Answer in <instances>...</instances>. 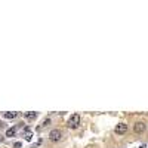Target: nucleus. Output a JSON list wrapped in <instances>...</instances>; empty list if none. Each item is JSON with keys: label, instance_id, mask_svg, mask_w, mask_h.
<instances>
[{"label": "nucleus", "instance_id": "f257e3e1", "mask_svg": "<svg viewBox=\"0 0 148 148\" xmlns=\"http://www.w3.org/2000/svg\"><path fill=\"white\" fill-rule=\"evenodd\" d=\"M61 138H62V130H61V129H54V130H50L49 139H50L52 142H58V141H61Z\"/></svg>", "mask_w": 148, "mask_h": 148}, {"label": "nucleus", "instance_id": "f03ea898", "mask_svg": "<svg viewBox=\"0 0 148 148\" xmlns=\"http://www.w3.org/2000/svg\"><path fill=\"white\" fill-rule=\"evenodd\" d=\"M79 123H80V116H79V114L70 116V119H68V127H70V129L79 127Z\"/></svg>", "mask_w": 148, "mask_h": 148}, {"label": "nucleus", "instance_id": "7ed1b4c3", "mask_svg": "<svg viewBox=\"0 0 148 148\" xmlns=\"http://www.w3.org/2000/svg\"><path fill=\"white\" fill-rule=\"evenodd\" d=\"M145 129H147V126H145V123H142V121H136L133 125V132L135 133H142V132H145Z\"/></svg>", "mask_w": 148, "mask_h": 148}, {"label": "nucleus", "instance_id": "20e7f679", "mask_svg": "<svg viewBox=\"0 0 148 148\" xmlns=\"http://www.w3.org/2000/svg\"><path fill=\"white\" fill-rule=\"evenodd\" d=\"M114 132H116L117 135L126 133V132H127V125H126V123H119V125L116 126V129H114Z\"/></svg>", "mask_w": 148, "mask_h": 148}, {"label": "nucleus", "instance_id": "39448f33", "mask_svg": "<svg viewBox=\"0 0 148 148\" xmlns=\"http://www.w3.org/2000/svg\"><path fill=\"white\" fill-rule=\"evenodd\" d=\"M16 116H18V113H16V111H7V113H3V117L7 119V120H12V119H15Z\"/></svg>", "mask_w": 148, "mask_h": 148}, {"label": "nucleus", "instance_id": "423d86ee", "mask_svg": "<svg viewBox=\"0 0 148 148\" xmlns=\"http://www.w3.org/2000/svg\"><path fill=\"white\" fill-rule=\"evenodd\" d=\"M24 116L25 119H28V120H34L37 117V113H34V111H28V113H24Z\"/></svg>", "mask_w": 148, "mask_h": 148}, {"label": "nucleus", "instance_id": "0eeeda50", "mask_svg": "<svg viewBox=\"0 0 148 148\" xmlns=\"http://www.w3.org/2000/svg\"><path fill=\"white\" fill-rule=\"evenodd\" d=\"M15 133H16V127H9V129L6 130V136H7V138L15 136Z\"/></svg>", "mask_w": 148, "mask_h": 148}, {"label": "nucleus", "instance_id": "6e6552de", "mask_svg": "<svg viewBox=\"0 0 148 148\" xmlns=\"http://www.w3.org/2000/svg\"><path fill=\"white\" fill-rule=\"evenodd\" d=\"M49 123H50V120H49V119H46V120H45V121H43V125H42V126H40V129H42V127H46V126H48V125H49Z\"/></svg>", "mask_w": 148, "mask_h": 148}, {"label": "nucleus", "instance_id": "1a4fd4ad", "mask_svg": "<svg viewBox=\"0 0 148 148\" xmlns=\"http://www.w3.org/2000/svg\"><path fill=\"white\" fill-rule=\"evenodd\" d=\"M13 147H15V148H21V142H16Z\"/></svg>", "mask_w": 148, "mask_h": 148}, {"label": "nucleus", "instance_id": "9d476101", "mask_svg": "<svg viewBox=\"0 0 148 148\" xmlns=\"http://www.w3.org/2000/svg\"><path fill=\"white\" fill-rule=\"evenodd\" d=\"M2 141H3V138H0V142H2Z\"/></svg>", "mask_w": 148, "mask_h": 148}, {"label": "nucleus", "instance_id": "9b49d317", "mask_svg": "<svg viewBox=\"0 0 148 148\" xmlns=\"http://www.w3.org/2000/svg\"><path fill=\"white\" fill-rule=\"evenodd\" d=\"M2 126H3V125H2V123H0V127H2Z\"/></svg>", "mask_w": 148, "mask_h": 148}]
</instances>
